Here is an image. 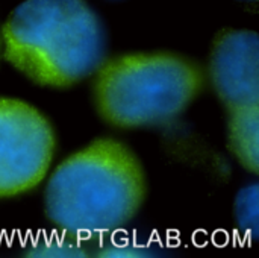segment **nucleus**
I'll return each instance as SVG.
<instances>
[{
  "instance_id": "1",
  "label": "nucleus",
  "mask_w": 259,
  "mask_h": 258,
  "mask_svg": "<svg viewBox=\"0 0 259 258\" xmlns=\"http://www.w3.org/2000/svg\"><path fill=\"white\" fill-rule=\"evenodd\" d=\"M147 192L140 157L121 140L99 137L56 166L44 189V211L61 233L97 239L127 225Z\"/></svg>"
},
{
  "instance_id": "2",
  "label": "nucleus",
  "mask_w": 259,
  "mask_h": 258,
  "mask_svg": "<svg viewBox=\"0 0 259 258\" xmlns=\"http://www.w3.org/2000/svg\"><path fill=\"white\" fill-rule=\"evenodd\" d=\"M0 33L2 56L39 87H74L106 58L103 23L85 0H24Z\"/></svg>"
},
{
  "instance_id": "3",
  "label": "nucleus",
  "mask_w": 259,
  "mask_h": 258,
  "mask_svg": "<svg viewBox=\"0 0 259 258\" xmlns=\"http://www.w3.org/2000/svg\"><path fill=\"white\" fill-rule=\"evenodd\" d=\"M206 73L173 50L126 52L105 58L91 76L97 116L117 129L168 125L202 94Z\"/></svg>"
},
{
  "instance_id": "4",
  "label": "nucleus",
  "mask_w": 259,
  "mask_h": 258,
  "mask_svg": "<svg viewBox=\"0 0 259 258\" xmlns=\"http://www.w3.org/2000/svg\"><path fill=\"white\" fill-rule=\"evenodd\" d=\"M56 154V132L32 103L0 96V199L35 190Z\"/></svg>"
},
{
  "instance_id": "5",
  "label": "nucleus",
  "mask_w": 259,
  "mask_h": 258,
  "mask_svg": "<svg viewBox=\"0 0 259 258\" xmlns=\"http://www.w3.org/2000/svg\"><path fill=\"white\" fill-rule=\"evenodd\" d=\"M206 79L228 109L259 105V36L250 29L226 27L211 43Z\"/></svg>"
},
{
  "instance_id": "6",
  "label": "nucleus",
  "mask_w": 259,
  "mask_h": 258,
  "mask_svg": "<svg viewBox=\"0 0 259 258\" xmlns=\"http://www.w3.org/2000/svg\"><path fill=\"white\" fill-rule=\"evenodd\" d=\"M228 149L238 164L252 175L259 173V105L228 109Z\"/></svg>"
},
{
  "instance_id": "7",
  "label": "nucleus",
  "mask_w": 259,
  "mask_h": 258,
  "mask_svg": "<svg viewBox=\"0 0 259 258\" xmlns=\"http://www.w3.org/2000/svg\"><path fill=\"white\" fill-rule=\"evenodd\" d=\"M27 257L36 258H80L87 257L88 251L83 240L74 239L62 233V236H41L27 245Z\"/></svg>"
},
{
  "instance_id": "8",
  "label": "nucleus",
  "mask_w": 259,
  "mask_h": 258,
  "mask_svg": "<svg viewBox=\"0 0 259 258\" xmlns=\"http://www.w3.org/2000/svg\"><path fill=\"white\" fill-rule=\"evenodd\" d=\"M234 219L244 237H256L259 230V186H244L234 201Z\"/></svg>"
},
{
  "instance_id": "9",
  "label": "nucleus",
  "mask_w": 259,
  "mask_h": 258,
  "mask_svg": "<svg viewBox=\"0 0 259 258\" xmlns=\"http://www.w3.org/2000/svg\"><path fill=\"white\" fill-rule=\"evenodd\" d=\"M99 255L102 257H146L147 251L143 245L134 240H117L109 242L100 248Z\"/></svg>"
},
{
  "instance_id": "10",
  "label": "nucleus",
  "mask_w": 259,
  "mask_h": 258,
  "mask_svg": "<svg viewBox=\"0 0 259 258\" xmlns=\"http://www.w3.org/2000/svg\"><path fill=\"white\" fill-rule=\"evenodd\" d=\"M238 2L246 3V5H256L258 3V0H238Z\"/></svg>"
},
{
  "instance_id": "11",
  "label": "nucleus",
  "mask_w": 259,
  "mask_h": 258,
  "mask_svg": "<svg viewBox=\"0 0 259 258\" xmlns=\"http://www.w3.org/2000/svg\"><path fill=\"white\" fill-rule=\"evenodd\" d=\"M0 58H2V33H0Z\"/></svg>"
}]
</instances>
